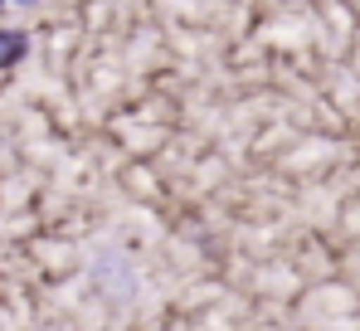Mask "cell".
<instances>
[{
  "label": "cell",
  "mask_w": 360,
  "mask_h": 331,
  "mask_svg": "<svg viewBox=\"0 0 360 331\" xmlns=\"http://www.w3.org/2000/svg\"><path fill=\"white\" fill-rule=\"evenodd\" d=\"M0 10H5V0H0Z\"/></svg>",
  "instance_id": "cell-4"
},
{
  "label": "cell",
  "mask_w": 360,
  "mask_h": 331,
  "mask_svg": "<svg viewBox=\"0 0 360 331\" xmlns=\"http://www.w3.org/2000/svg\"><path fill=\"white\" fill-rule=\"evenodd\" d=\"M112 282V297H131V273H127V258H117V254H98V268H93V282Z\"/></svg>",
  "instance_id": "cell-1"
},
{
  "label": "cell",
  "mask_w": 360,
  "mask_h": 331,
  "mask_svg": "<svg viewBox=\"0 0 360 331\" xmlns=\"http://www.w3.org/2000/svg\"><path fill=\"white\" fill-rule=\"evenodd\" d=\"M25 49H30V39H25L20 30H5V35H0V63H20Z\"/></svg>",
  "instance_id": "cell-2"
},
{
  "label": "cell",
  "mask_w": 360,
  "mask_h": 331,
  "mask_svg": "<svg viewBox=\"0 0 360 331\" xmlns=\"http://www.w3.org/2000/svg\"><path fill=\"white\" fill-rule=\"evenodd\" d=\"M15 5H34V0H15Z\"/></svg>",
  "instance_id": "cell-3"
}]
</instances>
